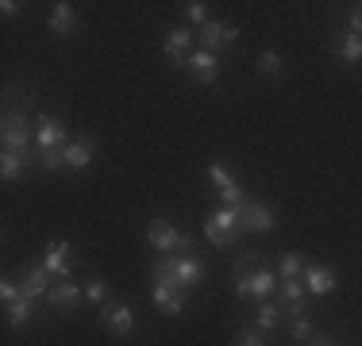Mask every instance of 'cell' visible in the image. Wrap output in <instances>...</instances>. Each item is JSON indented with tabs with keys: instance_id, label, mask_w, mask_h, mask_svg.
<instances>
[{
	"instance_id": "cell-1",
	"label": "cell",
	"mask_w": 362,
	"mask_h": 346,
	"mask_svg": "<svg viewBox=\"0 0 362 346\" xmlns=\"http://www.w3.org/2000/svg\"><path fill=\"white\" fill-rule=\"evenodd\" d=\"M151 281L189 292V289H197V285L204 281V262H201V258H189V254H181V258H162V262L151 266Z\"/></svg>"
},
{
	"instance_id": "cell-2",
	"label": "cell",
	"mask_w": 362,
	"mask_h": 346,
	"mask_svg": "<svg viewBox=\"0 0 362 346\" xmlns=\"http://www.w3.org/2000/svg\"><path fill=\"white\" fill-rule=\"evenodd\" d=\"M146 246L158 250V254H170V250H193V239L185 235V231H177L170 220H154L151 227H146Z\"/></svg>"
},
{
	"instance_id": "cell-3",
	"label": "cell",
	"mask_w": 362,
	"mask_h": 346,
	"mask_svg": "<svg viewBox=\"0 0 362 346\" xmlns=\"http://www.w3.org/2000/svg\"><path fill=\"white\" fill-rule=\"evenodd\" d=\"M204 235H209L216 246H231V239L239 235V208H216V212H209V220H204Z\"/></svg>"
},
{
	"instance_id": "cell-4",
	"label": "cell",
	"mask_w": 362,
	"mask_h": 346,
	"mask_svg": "<svg viewBox=\"0 0 362 346\" xmlns=\"http://www.w3.org/2000/svg\"><path fill=\"white\" fill-rule=\"evenodd\" d=\"M274 289H278V273H274V270H247V273H235V292H239V297L270 300Z\"/></svg>"
},
{
	"instance_id": "cell-5",
	"label": "cell",
	"mask_w": 362,
	"mask_h": 346,
	"mask_svg": "<svg viewBox=\"0 0 362 346\" xmlns=\"http://www.w3.org/2000/svg\"><path fill=\"white\" fill-rule=\"evenodd\" d=\"M278 227V215H274V208L258 204V201H247L239 208V231H251V235H270V231Z\"/></svg>"
},
{
	"instance_id": "cell-6",
	"label": "cell",
	"mask_w": 362,
	"mask_h": 346,
	"mask_svg": "<svg viewBox=\"0 0 362 346\" xmlns=\"http://www.w3.org/2000/svg\"><path fill=\"white\" fill-rule=\"evenodd\" d=\"M0 138H4V150L28 154V143L35 138V131H31V124H28V116H23V112H8V116H4V131H0Z\"/></svg>"
},
{
	"instance_id": "cell-7",
	"label": "cell",
	"mask_w": 362,
	"mask_h": 346,
	"mask_svg": "<svg viewBox=\"0 0 362 346\" xmlns=\"http://www.w3.org/2000/svg\"><path fill=\"white\" fill-rule=\"evenodd\" d=\"M42 270L50 277H58V281H70V242L66 239L47 242V250H42Z\"/></svg>"
},
{
	"instance_id": "cell-8",
	"label": "cell",
	"mask_w": 362,
	"mask_h": 346,
	"mask_svg": "<svg viewBox=\"0 0 362 346\" xmlns=\"http://www.w3.org/2000/svg\"><path fill=\"white\" fill-rule=\"evenodd\" d=\"M35 143H39V150H58V146H66V124L54 116H39L35 119Z\"/></svg>"
},
{
	"instance_id": "cell-9",
	"label": "cell",
	"mask_w": 362,
	"mask_h": 346,
	"mask_svg": "<svg viewBox=\"0 0 362 346\" xmlns=\"http://www.w3.org/2000/svg\"><path fill=\"white\" fill-rule=\"evenodd\" d=\"M20 292L28 300H39V297H50V273L42 266H28L20 273Z\"/></svg>"
},
{
	"instance_id": "cell-10",
	"label": "cell",
	"mask_w": 362,
	"mask_h": 346,
	"mask_svg": "<svg viewBox=\"0 0 362 346\" xmlns=\"http://www.w3.org/2000/svg\"><path fill=\"white\" fill-rule=\"evenodd\" d=\"M100 319H105V327L112 335H132V327H135L132 304H105L100 308Z\"/></svg>"
},
{
	"instance_id": "cell-11",
	"label": "cell",
	"mask_w": 362,
	"mask_h": 346,
	"mask_svg": "<svg viewBox=\"0 0 362 346\" xmlns=\"http://www.w3.org/2000/svg\"><path fill=\"white\" fill-rule=\"evenodd\" d=\"M185 66L193 69V77H197L201 85H212V81L220 77V58L212 54V50H197V54H189Z\"/></svg>"
},
{
	"instance_id": "cell-12",
	"label": "cell",
	"mask_w": 362,
	"mask_h": 346,
	"mask_svg": "<svg viewBox=\"0 0 362 346\" xmlns=\"http://www.w3.org/2000/svg\"><path fill=\"white\" fill-rule=\"evenodd\" d=\"M305 289L313 292V297H327V292L339 289V277H335V270H327V266H308L305 270Z\"/></svg>"
},
{
	"instance_id": "cell-13",
	"label": "cell",
	"mask_w": 362,
	"mask_h": 346,
	"mask_svg": "<svg viewBox=\"0 0 362 346\" xmlns=\"http://www.w3.org/2000/svg\"><path fill=\"white\" fill-rule=\"evenodd\" d=\"M231 39H239V31L228 28V23H220V20H209L201 28V42H204V50H212V54H220Z\"/></svg>"
},
{
	"instance_id": "cell-14",
	"label": "cell",
	"mask_w": 362,
	"mask_h": 346,
	"mask_svg": "<svg viewBox=\"0 0 362 346\" xmlns=\"http://www.w3.org/2000/svg\"><path fill=\"white\" fill-rule=\"evenodd\" d=\"M77 304H81V285H77V281H58L54 289H50V308L74 311Z\"/></svg>"
},
{
	"instance_id": "cell-15",
	"label": "cell",
	"mask_w": 362,
	"mask_h": 346,
	"mask_svg": "<svg viewBox=\"0 0 362 346\" xmlns=\"http://www.w3.org/2000/svg\"><path fill=\"white\" fill-rule=\"evenodd\" d=\"M93 154H97V138H81V143H66V166L70 169H89Z\"/></svg>"
},
{
	"instance_id": "cell-16",
	"label": "cell",
	"mask_w": 362,
	"mask_h": 346,
	"mask_svg": "<svg viewBox=\"0 0 362 346\" xmlns=\"http://www.w3.org/2000/svg\"><path fill=\"white\" fill-rule=\"evenodd\" d=\"M154 304H158L166 316H181L185 311V292L181 289H170V285H154Z\"/></svg>"
},
{
	"instance_id": "cell-17",
	"label": "cell",
	"mask_w": 362,
	"mask_h": 346,
	"mask_svg": "<svg viewBox=\"0 0 362 346\" xmlns=\"http://www.w3.org/2000/svg\"><path fill=\"white\" fill-rule=\"evenodd\" d=\"M189 42H193V31L189 28H174L166 35V58H174V62H181V58H189Z\"/></svg>"
},
{
	"instance_id": "cell-18",
	"label": "cell",
	"mask_w": 362,
	"mask_h": 346,
	"mask_svg": "<svg viewBox=\"0 0 362 346\" xmlns=\"http://www.w3.org/2000/svg\"><path fill=\"white\" fill-rule=\"evenodd\" d=\"M77 28V16H74V4H66V0H58L54 12H50V31L54 35H70Z\"/></svg>"
},
{
	"instance_id": "cell-19",
	"label": "cell",
	"mask_w": 362,
	"mask_h": 346,
	"mask_svg": "<svg viewBox=\"0 0 362 346\" xmlns=\"http://www.w3.org/2000/svg\"><path fill=\"white\" fill-rule=\"evenodd\" d=\"M28 166H31V154L4 150V158H0V173H4V181H16L20 173H28Z\"/></svg>"
},
{
	"instance_id": "cell-20",
	"label": "cell",
	"mask_w": 362,
	"mask_h": 346,
	"mask_svg": "<svg viewBox=\"0 0 362 346\" xmlns=\"http://www.w3.org/2000/svg\"><path fill=\"white\" fill-rule=\"evenodd\" d=\"M31 316H35V300H28V297H20L12 308H8V323H12V327L31 323Z\"/></svg>"
},
{
	"instance_id": "cell-21",
	"label": "cell",
	"mask_w": 362,
	"mask_h": 346,
	"mask_svg": "<svg viewBox=\"0 0 362 346\" xmlns=\"http://www.w3.org/2000/svg\"><path fill=\"white\" fill-rule=\"evenodd\" d=\"M289 331H293V339L313 342V319H308V311H297V316H289Z\"/></svg>"
},
{
	"instance_id": "cell-22",
	"label": "cell",
	"mask_w": 362,
	"mask_h": 346,
	"mask_svg": "<svg viewBox=\"0 0 362 346\" xmlns=\"http://www.w3.org/2000/svg\"><path fill=\"white\" fill-rule=\"evenodd\" d=\"M255 327H258V331H274V327H278V316H281V311H278V304H270V300H262V308H258L255 311Z\"/></svg>"
},
{
	"instance_id": "cell-23",
	"label": "cell",
	"mask_w": 362,
	"mask_h": 346,
	"mask_svg": "<svg viewBox=\"0 0 362 346\" xmlns=\"http://www.w3.org/2000/svg\"><path fill=\"white\" fill-rule=\"evenodd\" d=\"M209 181L220 189V193H228V189L239 185V181H231V173H228V166H223V162H209Z\"/></svg>"
},
{
	"instance_id": "cell-24",
	"label": "cell",
	"mask_w": 362,
	"mask_h": 346,
	"mask_svg": "<svg viewBox=\"0 0 362 346\" xmlns=\"http://www.w3.org/2000/svg\"><path fill=\"white\" fill-rule=\"evenodd\" d=\"M278 289H281V300H286V304H305V297H308V289L300 285V277L297 281H281Z\"/></svg>"
},
{
	"instance_id": "cell-25",
	"label": "cell",
	"mask_w": 362,
	"mask_h": 346,
	"mask_svg": "<svg viewBox=\"0 0 362 346\" xmlns=\"http://www.w3.org/2000/svg\"><path fill=\"white\" fill-rule=\"evenodd\" d=\"M339 54H343V62H358L362 58V35H343V42H339Z\"/></svg>"
},
{
	"instance_id": "cell-26",
	"label": "cell",
	"mask_w": 362,
	"mask_h": 346,
	"mask_svg": "<svg viewBox=\"0 0 362 346\" xmlns=\"http://www.w3.org/2000/svg\"><path fill=\"white\" fill-rule=\"evenodd\" d=\"M300 266H305V262H300V254H297V250L281 254V281H297V277H300Z\"/></svg>"
},
{
	"instance_id": "cell-27",
	"label": "cell",
	"mask_w": 362,
	"mask_h": 346,
	"mask_svg": "<svg viewBox=\"0 0 362 346\" xmlns=\"http://www.w3.org/2000/svg\"><path fill=\"white\" fill-rule=\"evenodd\" d=\"M258 69L270 73V77H278L281 73V54H278V50H262V54H258Z\"/></svg>"
},
{
	"instance_id": "cell-28",
	"label": "cell",
	"mask_w": 362,
	"mask_h": 346,
	"mask_svg": "<svg viewBox=\"0 0 362 346\" xmlns=\"http://www.w3.org/2000/svg\"><path fill=\"white\" fill-rule=\"evenodd\" d=\"M85 297H89L93 304H100V300L108 297V285H105V277H93V281L85 285Z\"/></svg>"
},
{
	"instance_id": "cell-29",
	"label": "cell",
	"mask_w": 362,
	"mask_h": 346,
	"mask_svg": "<svg viewBox=\"0 0 362 346\" xmlns=\"http://www.w3.org/2000/svg\"><path fill=\"white\" fill-rule=\"evenodd\" d=\"M42 166L47 169H66V146H58V150H42Z\"/></svg>"
},
{
	"instance_id": "cell-30",
	"label": "cell",
	"mask_w": 362,
	"mask_h": 346,
	"mask_svg": "<svg viewBox=\"0 0 362 346\" xmlns=\"http://www.w3.org/2000/svg\"><path fill=\"white\" fill-rule=\"evenodd\" d=\"M235 346H266V339H262V331H258V327H243V331H239V339H235Z\"/></svg>"
},
{
	"instance_id": "cell-31",
	"label": "cell",
	"mask_w": 362,
	"mask_h": 346,
	"mask_svg": "<svg viewBox=\"0 0 362 346\" xmlns=\"http://www.w3.org/2000/svg\"><path fill=\"white\" fill-rule=\"evenodd\" d=\"M185 16H189L193 23H201V28H204V23H209V4H201V0H193V4H185Z\"/></svg>"
},
{
	"instance_id": "cell-32",
	"label": "cell",
	"mask_w": 362,
	"mask_h": 346,
	"mask_svg": "<svg viewBox=\"0 0 362 346\" xmlns=\"http://www.w3.org/2000/svg\"><path fill=\"white\" fill-rule=\"evenodd\" d=\"M0 297H4V304H8V308H12V304H16V300H20V297H23V292H20V285H16V281H4V285H0Z\"/></svg>"
},
{
	"instance_id": "cell-33",
	"label": "cell",
	"mask_w": 362,
	"mask_h": 346,
	"mask_svg": "<svg viewBox=\"0 0 362 346\" xmlns=\"http://www.w3.org/2000/svg\"><path fill=\"white\" fill-rule=\"evenodd\" d=\"M351 31H355V35H362V4L355 8V12H351Z\"/></svg>"
},
{
	"instance_id": "cell-34",
	"label": "cell",
	"mask_w": 362,
	"mask_h": 346,
	"mask_svg": "<svg viewBox=\"0 0 362 346\" xmlns=\"http://www.w3.org/2000/svg\"><path fill=\"white\" fill-rule=\"evenodd\" d=\"M0 12H4V16H16V12H20V4H16V0H4V4H0Z\"/></svg>"
},
{
	"instance_id": "cell-35",
	"label": "cell",
	"mask_w": 362,
	"mask_h": 346,
	"mask_svg": "<svg viewBox=\"0 0 362 346\" xmlns=\"http://www.w3.org/2000/svg\"><path fill=\"white\" fill-rule=\"evenodd\" d=\"M308 346H335V342H332V339H313Z\"/></svg>"
}]
</instances>
